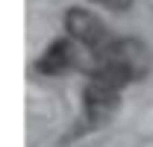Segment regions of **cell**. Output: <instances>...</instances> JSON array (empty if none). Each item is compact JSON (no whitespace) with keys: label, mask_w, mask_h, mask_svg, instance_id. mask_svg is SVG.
I'll return each mask as SVG.
<instances>
[{"label":"cell","mask_w":153,"mask_h":147,"mask_svg":"<svg viewBox=\"0 0 153 147\" xmlns=\"http://www.w3.org/2000/svg\"><path fill=\"white\" fill-rule=\"evenodd\" d=\"M91 59L124 71L133 82L144 79V76L150 74V65H153L150 50H147V44H144L141 38H112L103 50L91 53Z\"/></svg>","instance_id":"cell-1"},{"label":"cell","mask_w":153,"mask_h":147,"mask_svg":"<svg viewBox=\"0 0 153 147\" xmlns=\"http://www.w3.org/2000/svg\"><path fill=\"white\" fill-rule=\"evenodd\" d=\"M91 3H100V6H106V9H112V12H124V9H130L135 0H91Z\"/></svg>","instance_id":"cell-5"},{"label":"cell","mask_w":153,"mask_h":147,"mask_svg":"<svg viewBox=\"0 0 153 147\" xmlns=\"http://www.w3.org/2000/svg\"><path fill=\"white\" fill-rule=\"evenodd\" d=\"M121 109V91L100 85V82H85L82 88V118L88 127H106Z\"/></svg>","instance_id":"cell-4"},{"label":"cell","mask_w":153,"mask_h":147,"mask_svg":"<svg viewBox=\"0 0 153 147\" xmlns=\"http://www.w3.org/2000/svg\"><path fill=\"white\" fill-rule=\"evenodd\" d=\"M79 53H82L79 44L71 41L68 36L53 38L44 47V53L33 62V71L41 74V76H62V74H68L71 68H85L82 59H79Z\"/></svg>","instance_id":"cell-3"},{"label":"cell","mask_w":153,"mask_h":147,"mask_svg":"<svg viewBox=\"0 0 153 147\" xmlns=\"http://www.w3.org/2000/svg\"><path fill=\"white\" fill-rule=\"evenodd\" d=\"M65 36L71 41H76L79 47H85L88 53L103 50L112 41L109 30L103 27V21L97 18L91 9H82V6H71L65 12Z\"/></svg>","instance_id":"cell-2"}]
</instances>
